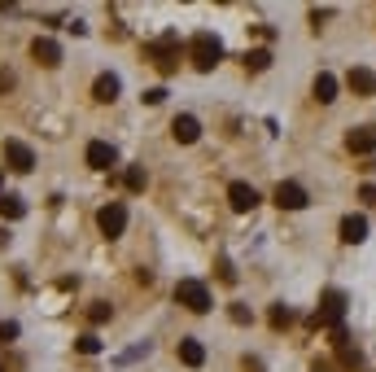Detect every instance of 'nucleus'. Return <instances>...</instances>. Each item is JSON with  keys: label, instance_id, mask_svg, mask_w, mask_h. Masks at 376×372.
<instances>
[{"label": "nucleus", "instance_id": "obj_9", "mask_svg": "<svg viewBox=\"0 0 376 372\" xmlns=\"http://www.w3.org/2000/svg\"><path fill=\"white\" fill-rule=\"evenodd\" d=\"M31 57H36L44 70H53V66H61V44L53 36H36L31 40Z\"/></svg>", "mask_w": 376, "mask_h": 372}, {"label": "nucleus", "instance_id": "obj_26", "mask_svg": "<svg viewBox=\"0 0 376 372\" xmlns=\"http://www.w3.org/2000/svg\"><path fill=\"white\" fill-rule=\"evenodd\" d=\"M337 359H341V368H359V364H363V355H359L354 346H341V350H337Z\"/></svg>", "mask_w": 376, "mask_h": 372}, {"label": "nucleus", "instance_id": "obj_27", "mask_svg": "<svg viewBox=\"0 0 376 372\" xmlns=\"http://www.w3.org/2000/svg\"><path fill=\"white\" fill-rule=\"evenodd\" d=\"M140 101H144V105H162V101H167V88H144Z\"/></svg>", "mask_w": 376, "mask_h": 372}, {"label": "nucleus", "instance_id": "obj_2", "mask_svg": "<svg viewBox=\"0 0 376 372\" xmlns=\"http://www.w3.org/2000/svg\"><path fill=\"white\" fill-rule=\"evenodd\" d=\"M188 61H193V66H197L202 75L215 70L219 61H223V40L215 36V31H197V36L188 40Z\"/></svg>", "mask_w": 376, "mask_h": 372}, {"label": "nucleus", "instance_id": "obj_10", "mask_svg": "<svg viewBox=\"0 0 376 372\" xmlns=\"http://www.w3.org/2000/svg\"><path fill=\"white\" fill-rule=\"evenodd\" d=\"M84 163H88L92 171H110L114 163H119V149H114L110 140H92L88 149H84Z\"/></svg>", "mask_w": 376, "mask_h": 372}, {"label": "nucleus", "instance_id": "obj_1", "mask_svg": "<svg viewBox=\"0 0 376 372\" xmlns=\"http://www.w3.org/2000/svg\"><path fill=\"white\" fill-rule=\"evenodd\" d=\"M144 61H149L158 75H175V66H179V31H162L158 40L144 44Z\"/></svg>", "mask_w": 376, "mask_h": 372}, {"label": "nucleus", "instance_id": "obj_19", "mask_svg": "<svg viewBox=\"0 0 376 372\" xmlns=\"http://www.w3.org/2000/svg\"><path fill=\"white\" fill-rule=\"evenodd\" d=\"M271 66V48H250V53H245V70L250 75H263Z\"/></svg>", "mask_w": 376, "mask_h": 372}, {"label": "nucleus", "instance_id": "obj_17", "mask_svg": "<svg viewBox=\"0 0 376 372\" xmlns=\"http://www.w3.org/2000/svg\"><path fill=\"white\" fill-rule=\"evenodd\" d=\"M179 364L184 368H202L206 364V346L197 342V337H184V342H179Z\"/></svg>", "mask_w": 376, "mask_h": 372}, {"label": "nucleus", "instance_id": "obj_20", "mask_svg": "<svg viewBox=\"0 0 376 372\" xmlns=\"http://www.w3.org/2000/svg\"><path fill=\"white\" fill-rule=\"evenodd\" d=\"M144 184H149V171H144L140 163L123 171V188H127V193H144Z\"/></svg>", "mask_w": 376, "mask_h": 372}, {"label": "nucleus", "instance_id": "obj_12", "mask_svg": "<svg viewBox=\"0 0 376 372\" xmlns=\"http://www.w3.org/2000/svg\"><path fill=\"white\" fill-rule=\"evenodd\" d=\"M171 136H175L179 144H197V140H202V123L193 119V114H175V119H171Z\"/></svg>", "mask_w": 376, "mask_h": 372}, {"label": "nucleus", "instance_id": "obj_31", "mask_svg": "<svg viewBox=\"0 0 376 372\" xmlns=\"http://www.w3.org/2000/svg\"><path fill=\"white\" fill-rule=\"evenodd\" d=\"M310 372H333V364H315V368H310Z\"/></svg>", "mask_w": 376, "mask_h": 372}, {"label": "nucleus", "instance_id": "obj_7", "mask_svg": "<svg viewBox=\"0 0 376 372\" xmlns=\"http://www.w3.org/2000/svg\"><path fill=\"white\" fill-rule=\"evenodd\" d=\"M258 202H263V198H258L254 184H245V180H232V184H227V206H232L236 215H250Z\"/></svg>", "mask_w": 376, "mask_h": 372}, {"label": "nucleus", "instance_id": "obj_5", "mask_svg": "<svg viewBox=\"0 0 376 372\" xmlns=\"http://www.w3.org/2000/svg\"><path fill=\"white\" fill-rule=\"evenodd\" d=\"M96 228H101V237L119 241L127 232V206L123 202H105L101 210H96Z\"/></svg>", "mask_w": 376, "mask_h": 372}, {"label": "nucleus", "instance_id": "obj_11", "mask_svg": "<svg viewBox=\"0 0 376 372\" xmlns=\"http://www.w3.org/2000/svg\"><path fill=\"white\" fill-rule=\"evenodd\" d=\"M119 92H123V79L114 75V70H101V75L92 79V101L110 105V101H119Z\"/></svg>", "mask_w": 376, "mask_h": 372}, {"label": "nucleus", "instance_id": "obj_18", "mask_svg": "<svg viewBox=\"0 0 376 372\" xmlns=\"http://www.w3.org/2000/svg\"><path fill=\"white\" fill-rule=\"evenodd\" d=\"M27 215V202L18 193H0V219H22Z\"/></svg>", "mask_w": 376, "mask_h": 372}, {"label": "nucleus", "instance_id": "obj_29", "mask_svg": "<svg viewBox=\"0 0 376 372\" xmlns=\"http://www.w3.org/2000/svg\"><path fill=\"white\" fill-rule=\"evenodd\" d=\"M13 337H18V325H13V320H5V325H0V342H13Z\"/></svg>", "mask_w": 376, "mask_h": 372}, {"label": "nucleus", "instance_id": "obj_4", "mask_svg": "<svg viewBox=\"0 0 376 372\" xmlns=\"http://www.w3.org/2000/svg\"><path fill=\"white\" fill-rule=\"evenodd\" d=\"M341 320H346V294H341V289H324V294H319V311L310 315V325H315V329H324V325L337 329Z\"/></svg>", "mask_w": 376, "mask_h": 372}, {"label": "nucleus", "instance_id": "obj_21", "mask_svg": "<svg viewBox=\"0 0 376 372\" xmlns=\"http://www.w3.org/2000/svg\"><path fill=\"white\" fill-rule=\"evenodd\" d=\"M267 325H271L276 333H280V329H289V325H293V311H289V306H285V302H276V306H271V311H267Z\"/></svg>", "mask_w": 376, "mask_h": 372}, {"label": "nucleus", "instance_id": "obj_25", "mask_svg": "<svg viewBox=\"0 0 376 372\" xmlns=\"http://www.w3.org/2000/svg\"><path fill=\"white\" fill-rule=\"evenodd\" d=\"M215 271H219V281H223V285H236V271H232V258H223V254H219V258H215Z\"/></svg>", "mask_w": 376, "mask_h": 372}, {"label": "nucleus", "instance_id": "obj_22", "mask_svg": "<svg viewBox=\"0 0 376 372\" xmlns=\"http://www.w3.org/2000/svg\"><path fill=\"white\" fill-rule=\"evenodd\" d=\"M75 350L79 355H101V337H96V333H79L75 337Z\"/></svg>", "mask_w": 376, "mask_h": 372}, {"label": "nucleus", "instance_id": "obj_28", "mask_svg": "<svg viewBox=\"0 0 376 372\" xmlns=\"http://www.w3.org/2000/svg\"><path fill=\"white\" fill-rule=\"evenodd\" d=\"M359 202H363V206H376V184H363V188H359Z\"/></svg>", "mask_w": 376, "mask_h": 372}, {"label": "nucleus", "instance_id": "obj_32", "mask_svg": "<svg viewBox=\"0 0 376 372\" xmlns=\"http://www.w3.org/2000/svg\"><path fill=\"white\" fill-rule=\"evenodd\" d=\"M9 84H13V79H9V75H0V92H5V88H9Z\"/></svg>", "mask_w": 376, "mask_h": 372}, {"label": "nucleus", "instance_id": "obj_23", "mask_svg": "<svg viewBox=\"0 0 376 372\" xmlns=\"http://www.w3.org/2000/svg\"><path fill=\"white\" fill-rule=\"evenodd\" d=\"M110 315H114L110 302H92V306H88V320H92V325H110Z\"/></svg>", "mask_w": 376, "mask_h": 372}, {"label": "nucleus", "instance_id": "obj_13", "mask_svg": "<svg viewBox=\"0 0 376 372\" xmlns=\"http://www.w3.org/2000/svg\"><path fill=\"white\" fill-rule=\"evenodd\" d=\"M346 149H350L354 158H368V154H376V127H354V132L346 136Z\"/></svg>", "mask_w": 376, "mask_h": 372}, {"label": "nucleus", "instance_id": "obj_14", "mask_svg": "<svg viewBox=\"0 0 376 372\" xmlns=\"http://www.w3.org/2000/svg\"><path fill=\"white\" fill-rule=\"evenodd\" d=\"M341 241H346V246L368 241V215H346V219H341Z\"/></svg>", "mask_w": 376, "mask_h": 372}, {"label": "nucleus", "instance_id": "obj_33", "mask_svg": "<svg viewBox=\"0 0 376 372\" xmlns=\"http://www.w3.org/2000/svg\"><path fill=\"white\" fill-rule=\"evenodd\" d=\"M0 184H5V167H0Z\"/></svg>", "mask_w": 376, "mask_h": 372}, {"label": "nucleus", "instance_id": "obj_15", "mask_svg": "<svg viewBox=\"0 0 376 372\" xmlns=\"http://www.w3.org/2000/svg\"><path fill=\"white\" fill-rule=\"evenodd\" d=\"M310 92H315V101H319V105H333V101H337V75L319 70V75H315V84H310Z\"/></svg>", "mask_w": 376, "mask_h": 372}, {"label": "nucleus", "instance_id": "obj_8", "mask_svg": "<svg viewBox=\"0 0 376 372\" xmlns=\"http://www.w3.org/2000/svg\"><path fill=\"white\" fill-rule=\"evenodd\" d=\"M271 202L280 206V210H302L310 198H306V188L298 180H280V184H276V193H271Z\"/></svg>", "mask_w": 376, "mask_h": 372}, {"label": "nucleus", "instance_id": "obj_24", "mask_svg": "<svg viewBox=\"0 0 376 372\" xmlns=\"http://www.w3.org/2000/svg\"><path fill=\"white\" fill-rule=\"evenodd\" d=\"M227 315H232V325H254V311L245 302H232V306H227Z\"/></svg>", "mask_w": 376, "mask_h": 372}, {"label": "nucleus", "instance_id": "obj_6", "mask_svg": "<svg viewBox=\"0 0 376 372\" xmlns=\"http://www.w3.org/2000/svg\"><path fill=\"white\" fill-rule=\"evenodd\" d=\"M5 167L9 171H18V175H27L31 167H36V149H31V144L27 140H5Z\"/></svg>", "mask_w": 376, "mask_h": 372}, {"label": "nucleus", "instance_id": "obj_16", "mask_svg": "<svg viewBox=\"0 0 376 372\" xmlns=\"http://www.w3.org/2000/svg\"><path fill=\"white\" fill-rule=\"evenodd\" d=\"M346 84H350L354 96H372V92H376V75H372L368 66H354V70L346 75Z\"/></svg>", "mask_w": 376, "mask_h": 372}, {"label": "nucleus", "instance_id": "obj_3", "mask_svg": "<svg viewBox=\"0 0 376 372\" xmlns=\"http://www.w3.org/2000/svg\"><path fill=\"white\" fill-rule=\"evenodd\" d=\"M175 302L184 306V311H193V315H206L210 306H215V298H210L206 281H197V276H184V281L175 285Z\"/></svg>", "mask_w": 376, "mask_h": 372}, {"label": "nucleus", "instance_id": "obj_30", "mask_svg": "<svg viewBox=\"0 0 376 372\" xmlns=\"http://www.w3.org/2000/svg\"><path fill=\"white\" fill-rule=\"evenodd\" d=\"M9 241H13V237H9V228H0V250H5V246H9Z\"/></svg>", "mask_w": 376, "mask_h": 372}]
</instances>
